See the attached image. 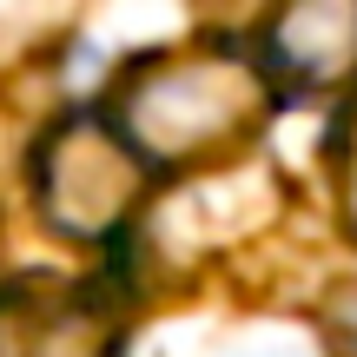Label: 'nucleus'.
I'll use <instances>...</instances> for the list:
<instances>
[{"label":"nucleus","instance_id":"obj_6","mask_svg":"<svg viewBox=\"0 0 357 357\" xmlns=\"http://www.w3.org/2000/svg\"><path fill=\"white\" fill-rule=\"evenodd\" d=\"M324 337H331L337 357H357V278L324 298Z\"/></svg>","mask_w":357,"mask_h":357},{"label":"nucleus","instance_id":"obj_5","mask_svg":"<svg viewBox=\"0 0 357 357\" xmlns=\"http://www.w3.org/2000/svg\"><path fill=\"white\" fill-rule=\"evenodd\" d=\"M331 192H337V225L357 245V100L344 106V119L331 132Z\"/></svg>","mask_w":357,"mask_h":357},{"label":"nucleus","instance_id":"obj_2","mask_svg":"<svg viewBox=\"0 0 357 357\" xmlns=\"http://www.w3.org/2000/svg\"><path fill=\"white\" fill-rule=\"evenodd\" d=\"M146 178H153L146 159L106 126V113H66L60 126L40 132L26 166L40 225L66 245L119 238L146 205Z\"/></svg>","mask_w":357,"mask_h":357},{"label":"nucleus","instance_id":"obj_4","mask_svg":"<svg viewBox=\"0 0 357 357\" xmlns=\"http://www.w3.org/2000/svg\"><path fill=\"white\" fill-rule=\"evenodd\" d=\"M258 66L298 100L357 86V0H278L258 33Z\"/></svg>","mask_w":357,"mask_h":357},{"label":"nucleus","instance_id":"obj_1","mask_svg":"<svg viewBox=\"0 0 357 357\" xmlns=\"http://www.w3.org/2000/svg\"><path fill=\"white\" fill-rule=\"evenodd\" d=\"M278 86L238 40H178L119 66L106 86V126L146 159V172H205L258 146Z\"/></svg>","mask_w":357,"mask_h":357},{"label":"nucleus","instance_id":"obj_3","mask_svg":"<svg viewBox=\"0 0 357 357\" xmlns=\"http://www.w3.org/2000/svg\"><path fill=\"white\" fill-rule=\"evenodd\" d=\"M119 305L73 278H20L0 291V357H119Z\"/></svg>","mask_w":357,"mask_h":357}]
</instances>
